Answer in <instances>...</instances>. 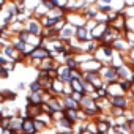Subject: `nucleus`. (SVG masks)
<instances>
[{"label": "nucleus", "instance_id": "obj_1", "mask_svg": "<svg viewBox=\"0 0 134 134\" xmlns=\"http://www.w3.org/2000/svg\"><path fill=\"white\" fill-rule=\"evenodd\" d=\"M112 106H114V107H125V106H126V99L121 98V96H115V98L112 99Z\"/></svg>", "mask_w": 134, "mask_h": 134}, {"label": "nucleus", "instance_id": "obj_2", "mask_svg": "<svg viewBox=\"0 0 134 134\" xmlns=\"http://www.w3.org/2000/svg\"><path fill=\"white\" fill-rule=\"evenodd\" d=\"M65 104H66V109H73V110L77 109V101H74V99L70 98V96L65 98Z\"/></svg>", "mask_w": 134, "mask_h": 134}, {"label": "nucleus", "instance_id": "obj_3", "mask_svg": "<svg viewBox=\"0 0 134 134\" xmlns=\"http://www.w3.org/2000/svg\"><path fill=\"white\" fill-rule=\"evenodd\" d=\"M49 52L46 49H41V47H36L33 52H32V57H47Z\"/></svg>", "mask_w": 134, "mask_h": 134}, {"label": "nucleus", "instance_id": "obj_4", "mask_svg": "<svg viewBox=\"0 0 134 134\" xmlns=\"http://www.w3.org/2000/svg\"><path fill=\"white\" fill-rule=\"evenodd\" d=\"M30 104H40L41 103V95L40 93H32V96L29 98Z\"/></svg>", "mask_w": 134, "mask_h": 134}, {"label": "nucleus", "instance_id": "obj_5", "mask_svg": "<svg viewBox=\"0 0 134 134\" xmlns=\"http://www.w3.org/2000/svg\"><path fill=\"white\" fill-rule=\"evenodd\" d=\"M77 38H79V40H88V38H87V30H85L84 27H81V25L77 27Z\"/></svg>", "mask_w": 134, "mask_h": 134}, {"label": "nucleus", "instance_id": "obj_6", "mask_svg": "<svg viewBox=\"0 0 134 134\" xmlns=\"http://www.w3.org/2000/svg\"><path fill=\"white\" fill-rule=\"evenodd\" d=\"M30 90H32V93H38V92L41 90V82H40V81L32 82V84H30Z\"/></svg>", "mask_w": 134, "mask_h": 134}, {"label": "nucleus", "instance_id": "obj_7", "mask_svg": "<svg viewBox=\"0 0 134 134\" xmlns=\"http://www.w3.org/2000/svg\"><path fill=\"white\" fill-rule=\"evenodd\" d=\"M40 29H38V24L36 22H30V27H29V33H38Z\"/></svg>", "mask_w": 134, "mask_h": 134}, {"label": "nucleus", "instance_id": "obj_8", "mask_svg": "<svg viewBox=\"0 0 134 134\" xmlns=\"http://www.w3.org/2000/svg\"><path fill=\"white\" fill-rule=\"evenodd\" d=\"M43 68H44L46 71L51 70V68H52V60H44V62H43Z\"/></svg>", "mask_w": 134, "mask_h": 134}, {"label": "nucleus", "instance_id": "obj_9", "mask_svg": "<svg viewBox=\"0 0 134 134\" xmlns=\"http://www.w3.org/2000/svg\"><path fill=\"white\" fill-rule=\"evenodd\" d=\"M120 85L125 88V90H129V82H126V81H123V82H120Z\"/></svg>", "mask_w": 134, "mask_h": 134}, {"label": "nucleus", "instance_id": "obj_10", "mask_svg": "<svg viewBox=\"0 0 134 134\" xmlns=\"http://www.w3.org/2000/svg\"><path fill=\"white\" fill-rule=\"evenodd\" d=\"M60 134H73V132H60Z\"/></svg>", "mask_w": 134, "mask_h": 134}]
</instances>
